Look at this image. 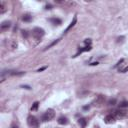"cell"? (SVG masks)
<instances>
[{"label":"cell","mask_w":128,"mask_h":128,"mask_svg":"<svg viewBox=\"0 0 128 128\" xmlns=\"http://www.w3.org/2000/svg\"><path fill=\"white\" fill-rule=\"evenodd\" d=\"M6 10H7V8H6L5 4H4L3 2H1V3H0V13L3 14V13L6 12Z\"/></svg>","instance_id":"obj_14"},{"label":"cell","mask_w":128,"mask_h":128,"mask_svg":"<svg viewBox=\"0 0 128 128\" xmlns=\"http://www.w3.org/2000/svg\"><path fill=\"white\" fill-rule=\"evenodd\" d=\"M45 9H47V10H50V9H52V6H51L50 4H48V5H46V6H45Z\"/></svg>","instance_id":"obj_20"},{"label":"cell","mask_w":128,"mask_h":128,"mask_svg":"<svg viewBox=\"0 0 128 128\" xmlns=\"http://www.w3.org/2000/svg\"><path fill=\"white\" fill-rule=\"evenodd\" d=\"M27 124H28V126L31 127V128H38V127H39V120H38L35 116L30 115V116H28V118H27Z\"/></svg>","instance_id":"obj_4"},{"label":"cell","mask_w":128,"mask_h":128,"mask_svg":"<svg viewBox=\"0 0 128 128\" xmlns=\"http://www.w3.org/2000/svg\"><path fill=\"white\" fill-rule=\"evenodd\" d=\"M108 103H109V105H114L116 103V99H110Z\"/></svg>","instance_id":"obj_19"},{"label":"cell","mask_w":128,"mask_h":128,"mask_svg":"<svg viewBox=\"0 0 128 128\" xmlns=\"http://www.w3.org/2000/svg\"><path fill=\"white\" fill-rule=\"evenodd\" d=\"M84 43H85L86 46H91V39H85Z\"/></svg>","instance_id":"obj_18"},{"label":"cell","mask_w":128,"mask_h":128,"mask_svg":"<svg viewBox=\"0 0 128 128\" xmlns=\"http://www.w3.org/2000/svg\"><path fill=\"white\" fill-rule=\"evenodd\" d=\"M104 100H105V97H104L103 95H99V96L94 100L93 104H94V105H96V106H100V105L104 102Z\"/></svg>","instance_id":"obj_7"},{"label":"cell","mask_w":128,"mask_h":128,"mask_svg":"<svg viewBox=\"0 0 128 128\" xmlns=\"http://www.w3.org/2000/svg\"><path fill=\"white\" fill-rule=\"evenodd\" d=\"M45 69H46V67H42V68L38 69V72H40V71H43V70H45Z\"/></svg>","instance_id":"obj_22"},{"label":"cell","mask_w":128,"mask_h":128,"mask_svg":"<svg viewBox=\"0 0 128 128\" xmlns=\"http://www.w3.org/2000/svg\"><path fill=\"white\" fill-rule=\"evenodd\" d=\"M119 107L120 108H128V101H122L119 103Z\"/></svg>","instance_id":"obj_16"},{"label":"cell","mask_w":128,"mask_h":128,"mask_svg":"<svg viewBox=\"0 0 128 128\" xmlns=\"http://www.w3.org/2000/svg\"><path fill=\"white\" fill-rule=\"evenodd\" d=\"M54 117H55V111H54L53 109L49 108V109H47V110L43 113V115H42V117H41V120H42L43 122H47V121H51Z\"/></svg>","instance_id":"obj_2"},{"label":"cell","mask_w":128,"mask_h":128,"mask_svg":"<svg viewBox=\"0 0 128 128\" xmlns=\"http://www.w3.org/2000/svg\"><path fill=\"white\" fill-rule=\"evenodd\" d=\"M49 21H50L51 23H52L53 25H55V26H56V25H57V26H58V25H61V23H62L61 19L56 18V17H54V18H50V19H49Z\"/></svg>","instance_id":"obj_10"},{"label":"cell","mask_w":128,"mask_h":128,"mask_svg":"<svg viewBox=\"0 0 128 128\" xmlns=\"http://www.w3.org/2000/svg\"><path fill=\"white\" fill-rule=\"evenodd\" d=\"M68 122H69V120H68V118L65 117V116H61V117L58 118V123H59L60 125H67Z\"/></svg>","instance_id":"obj_9"},{"label":"cell","mask_w":128,"mask_h":128,"mask_svg":"<svg viewBox=\"0 0 128 128\" xmlns=\"http://www.w3.org/2000/svg\"><path fill=\"white\" fill-rule=\"evenodd\" d=\"M78 123L81 126V128H85L86 125H87V120L85 118H79L78 119Z\"/></svg>","instance_id":"obj_12"},{"label":"cell","mask_w":128,"mask_h":128,"mask_svg":"<svg viewBox=\"0 0 128 128\" xmlns=\"http://www.w3.org/2000/svg\"><path fill=\"white\" fill-rule=\"evenodd\" d=\"M38 106H39V102L35 101L34 103L32 104V106H31V111H36L38 109Z\"/></svg>","instance_id":"obj_15"},{"label":"cell","mask_w":128,"mask_h":128,"mask_svg":"<svg viewBox=\"0 0 128 128\" xmlns=\"http://www.w3.org/2000/svg\"><path fill=\"white\" fill-rule=\"evenodd\" d=\"M10 26H11V22L10 21H4V22H2L1 26H0V29H1V31H5L8 28H10Z\"/></svg>","instance_id":"obj_8"},{"label":"cell","mask_w":128,"mask_h":128,"mask_svg":"<svg viewBox=\"0 0 128 128\" xmlns=\"http://www.w3.org/2000/svg\"><path fill=\"white\" fill-rule=\"evenodd\" d=\"M58 42H59V39H56V40H54V41H53L52 43H50V44H49L48 46H46V48H45V50H47V49H49L50 47H52V46H54V45H55V44H57Z\"/></svg>","instance_id":"obj_17"},{"label":"cell","mask_w":128,"mask_h":128,"mask_svg":"<svg viewBox=\"0 0 128 128\" xmlns=\"http://www.w3.org/2000/svg\"><path fill=\"white\" fill-rule=\"evenodd\" d=\"M115 121H116V117L113 114H108L104 118V122L106 124H113V123H115Z\"/></svg>","instance_id":"obj_6"},{"label":"cell","mask_w":128,"mask_h":128,"mask_svg":"<svg viewBox=\"0 0 128 128\" xmlns=\"http://www.w3.org/2000/svg\"><path fill=\"white\" fill-rule=\"evenodd\" d=\"M22 20H23L24 22H30V21L32 20V16H31L30 14H24V15L22 16Z\"/></svg>","instance_id":"obj_13"},{"label":"cell","mask_w":128,"mask_h":128,"mask_svg":"<svg viewBox=\"0 0 128 128\" xmlns=\"http://www.w3.org/2000/svg\"><path fill=\"white\" fill-rule=\"evenodd\" d=\"M113 115L116 117V119H125V118H128V111L124 109L114 110Z\"/></svg>","instance_id":"obj_3"},{"label":"cell","mask_w":128,"mask_h":128,"mask_svg":"<svg viewBox=\"0 0 128 128\" xmlns=\"http://www.w3.org/2000/svg\"><path fill=\"white\" fill-rule=\"evenodd\" d=\"M114 67L117 68L119 72L125 73V72L128 71V60L127 59H121L120 61H118V63Z\"/></svg>","instance_id":"obj_1"},{"label":"cell","mask_w":128,"mask_h":128,"mask_svg":"<svg viewBox=\"0 0 128 128\" xmlns=\"http://www.w3.org/2000/svg\"><path fill=\"white\" fill-rule=\"evenodd\" d=\"M76 22H77V17H76V16H74V17H73V20H72V22L69 24V26L66 28V30L64 31V33H67V32H68V31H69V30H70V29H71V28L74 26V25L76 24Z\"/></svg>","instance_id":"obj_11"},{"label":"cell","mask_w":128,"mask_h":128,"mask_svg":"<svg viewBox=\"0 0 128 128\" xmlns=\"http://www.w3.org/2000/svg\"><path fill=\"white\" fill-rule=\"evenodd\" d=\"M44 34H45L44 30H43L42 28H39V27L34 28V29H33V31H32V35H33L36 39H40Z\"/></svg>","instance_id":"obj_5"},{"label":"cell","mask_w":128,"mask_h":128,"mask_svg":"<svg viewBox=\"0 0 128 128\" xmlns=\"http://www.w3.org/2000/svg\"><path fill=\"white\" fill-rule=\"evenodd\" d=\"M23 88H26V89H30V87L29 86H22Z\"/></svg>","instance_id":"obj_23"},{"label":"cell","mask_w":128,"mask_h":128,"mask_svg":"<svg viewBox=\"0 0 128 128\" xmlns=\"http://www.w3.org/2000/svg\"><path fill=\"white\" fill-rule=\"evenodd\" d=\"M22 35L25 36V37H27V35H28L27 34V31H22Z\"/></svg>","instance_id":"obj_21"},{"label":"cell","mask_w":128,"mask_h":128,"mask_svg":"<svg viewBox=\"0 0 128 128\" xmlns=\"http://www.w3.org/2000/svg\"><path fill=\"white\" fill-rule=\"evenodd\" d=\"M12 128H18V126H16V125H13V126H12Z\"/></svg>","instance_id":"obj_24"}]
</instances>
